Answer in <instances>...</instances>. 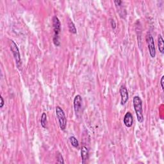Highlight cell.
I'll return each mask as SVG.
<instances>
[{
	"label": "cell",
	"mask_w": 164,
	"mask_h": 164,
	"mask_svg": "<svg viewBox=\"0 0 164 164\" xmlns=\"http://www.w3.org/2000/svg\"><path fill=\"white\" fill-rule=\"evenodd\" d=\"M133 104L134 110L137 115V118L139 123H142L144 121V116H143L142 110V101L139 96H135L133 99Z\"/></svg>",
	"instance_id": "cell-1"
},
{
	"label": "cell",
	"mask_w": 164,
	"mask_h": 164,
	"mask_svg": "<svg viewBox=\"0 0 164 164\" xmlns=\"http://www.w3.org/2000/svg\"><path fill=\"white\" fill-rule=\"evenodd\" d=\"M53 26L54 31L53 43L55 46H59L60 42L59 41V35L61 32V23L58 17L54 15L53 18Z\"/></svg>",
	"instance_id": "cell-2"
},
{
	"label": "cell",
	"mask_w": 164,
	"mask_h": 164,
	"mask_svg": "<svg viewBox=\"0 0 164 164\" xmlns=\"http://www.w3.org/2000/svg\"><path fill=\"white\" fill-rule=\"evenodd\" d=\"M10 50L12 51V53L13 54V55H14V59L15 60V64H16L17 68L19 70H21V60L19 50L17 46V44H15L14 41L11 40L10 41Z\"/></svg>",
	"instance_id": "cell-3"
},
{
	"label": "cell",
	"mask_w": 164,
	"mask_h": 164,
	"mask_svg": "<svg viewBox=\"0 0 164 164\" xmlns=\"http://www.w3.org/2000/svg\"><path fill=\"white\" fill-rule=\"evenodd\" d=\"M56 115L58 119L59 126L62 130H65L67 126V118L63 109L60 106H57L55 109Z\"/></svg>",
	"instance_id": "cell-4"
},
{
	"label": "cell",
	"mask_w": 164,
	"mask_h": 164,
	"mask_svg": "<svg viewBox=\"0 0 164 164\" xmlns=\"http://www.w3.org/2000/svg\"><path fill=\"white\" fill-rule=\"evenodd\" d=\"M147 43L148 46V49H149V54L151 56V58H155L156 56V49L155 45V41L153 36L149 34L147 36Z\"/></svg>",
	"instance_id": "cell-5"
},
{
	"label": "cell",
	"mask_w": 164,
	"mask_h": 164,
	"mask_svg": "<svg viewBox=\"0 0 164 164\" xmlns=\"http://www.w3.org/2000/svg\"><path fill=\"white\" fill-rule=\"evenodd\" d=\"M82 98L80 95H76L74 99V109L76 116L78 115L82 110Z\"/></svg>",
	"instance_id": "cell-6"
},
{
	"label": "cell",
	"mask_w": 164,
	"mask_h": 164,
	"mask_svg": "<svg viewBox=\"0 0 164 164\" xmlns=\"http://www.w3.org/2000/svg\"><path fill=\"white\" fill-rule=\"evenodd\" d=\"M120 94L121 97V103L122 105H124L126 103L129 98L128 91L124 85H122L120 87Z\"/></svg>",
	"instance_id": "cell-7"
},
{
	"label": "cell",
	"mask_w": 164,
	"mask_h": 164,
	"mask_svg": "<svg viewBox=\"0 0 164 164\" xmlns=\"http://www.w3.org/2000/svg\"><path fill=\"white\" fill-rule=\"evenodd\" d=\"M124 124L125 126L127 127H130L132 126L133 123V118L132 114L127 112L125 114L124 117Z\"/></svg>",
	"instance_id": "cell-8"
},
{
	"label": "cell",
	"mask_w": 164,
	"mask_h": 164,
	"mask_svg": "<svg viewBox=\"0 0 164 164\" xmlns=\"http://www.w3.org/2000/svg\"><path fill=\"white\" fill-rule=\"evenodd\" d=\"M81 157L82 163H85L88 158V149L86 146L82 147L81 148Z\"/></svg>",
	"instance_id": "cell-9"
},
{
	"label": "cell",
	"mask_w": 164,
	"mask_h": 164,
	"mask_svg": "<svg viewBox=\"0 0 164 164\" xmlns=\"http://www.w3.org/2000/svg\"><path fill=\"white\" fill-rule=\"evenodd\" d=\"M158 49H159V51L161 53L163 54L164 52V41L163 38L162 37V35H159L158 39Z\"/></svg>",
	"instance_id": "cell-10"
},
{
	"label": "cell",
	"mask_w": 164,
	"mask_h": 164,
	"mask_svg": "<svg viewBox=\"0 0 164 164\" xmlns=\"http://www.w3.org/2000/svg\"><path fill=\"white\" fill-rule=\"evenodd\" d=\"M68 27H69V30L70 32L73 33V34H76L77 32L76 27H75L74 23L72 22L70 19L68 21Z\"/></svg>",
	"instance_id": "cell-11"
},
{
	"label": "cell",
	"mask_w": 164,
	"mask_h": 164,
	"mask_svg": "<svg viewBox=\"0 0 164 164\" xmlns=\"http://www.w3.org/2000/svg\"><path fill=\"white\" fill-rule=\"evenodd\" d=\"M41 126L43 128H46V124H47V115L45 112H43L41 116Z\"/></svg>",
	"instance_id": "cell-12"
},
{
	"label": "cell",
	"mask_w": 164,
	"mask_h": 164,
	"mask_svg": "<svg viewBox=\"0 0 164 164\" xmlns=\"http://www.w3.org/2000/svg\"><path fill=\"white\" fill-rule=\"evenodd\" d=\"M69 141L71 142V145L72 146L78 148L79 147V142L78 140L76 139V138L74 136H71L69 137Z\"/></svg>",
	"instance_id": "cell-13"
},
{
	"label": "cell",
	"mask_w": 164,
	"mask_h": 164,
	"mask_svg": "<svg viewBox=\"0 0 164 164\" xmlns=\"http://www.w3.org/2000/svg\"><path fill=\"white\" fill-rule=\"evenodd\" d=\"M56 158H57V163H65L63 157H62V155L60 154V153H58L56 157Z\"/></svg>",
	"instance_id": "cell-14"
},
{
	"label": "cell",
	"mask_w": 164,
	"mask_h": 164,
	"mask_svg": "<svg viewBox=\"0 0 164 164\" xmlns=\"http://www.w3.org/2000/svg\"><path fill=\"white\" fill-rule=\"evenodd\" d=\"M110 24H111V26H112V27L113 29H115V28H116V24L115 21H114V19H111Z\"/></svg>",
	"instance_id": "cell-15"
},
{
	"label": "cell",
	"mask_w": 164,
	"mask_h": 164,
	"mask_svg": "<svg viewBox=\"0 0 164 164\" xmlns=\"http://www.w3.org/2000/svg\"><path fill=\"white\" fill-rule=\"evenodd\" d=\"M114 3L116 4V7L117 6H120V5L123 4V1H120V0H116V1H114Z\"/></svg>",
	"instance_id": "cell-16"
},
{
	"label": "cell",
	"mask_w": 164,
	"mask_h": 164,
	"mask_svg": "<svg viewBox=\"0 0 164 164\" xmlns=\"http://www.w3.org/2000/svg\"><path fill=\"white\" fill-rule=\"evenodd\" d=\"M0 100H1V103H0V108H3L5 105V101L2 96H1V98H0Z\"/></svg>",
	"instance_id": "cell-17"
},
{
	"label": "cell",
	"mask_w": 164,
	"mask_h": 164,
	"mask_svg": "<svg viewBox=\"0 0 164 164\" xmlns=\"http://www.w3.org/2000/svg\"><path fill=\"white\" fill-rule=\"evenodd\" d=\"M163 80H164V76H162V78H161V80H160V85H161V87H162V90H163Z\"/></svg>",
	"instance_id": "cell-18"
}]
</instances>
